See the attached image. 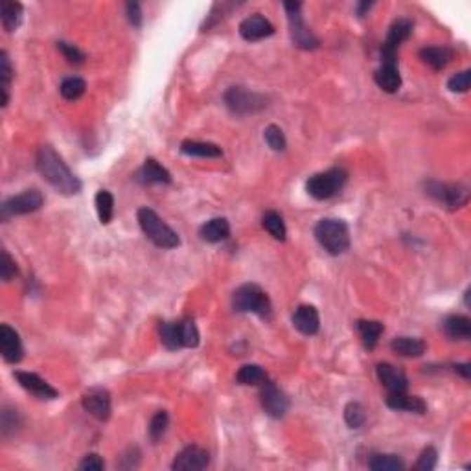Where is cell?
<instances>
[{
  "label": "cell",
  "mask_w": 471,
  "mask_h": 471,
  "mask_svg": "<svg viewBox=\"0 0 471 471\" xmlns=\"http://www.w3.org/2000/svg\"><path fill=\"white\" fill-rule=\"evenodd\" d=\"M0 352H2L4 361L13 364L22 361V357H25L22 340H20L19 333L10 324L0 326Z\"/></svg>",
  "instance_id": "5bb4252c"
},
{
  "label": "cell",
  "mask_w": 471,
  "mask_h": 471,
  "mask_svg": "<svg viewBox=\"0 0 471 471\" xmlns=\"http://www.w3.org/2000/svg\"><path fill=\"white\" fill-rule=\"evenodd\" d=\"M232 307L238 313H254V315L265 317L271 311V300L260 286L243 284L234 291Z\"/></svg>",
  "instance_id": "277c9868"
},
{
  "label": "cell",
  "mask_w": 471,
  "mask_h": 471,
  "mask_svg": "<svg viewBox=\"0 0 471 471\" xmlns=\"http://www.w3.org/2000/svg\"><path fill=\"white\" fill-rule=\"evenodd\" d=\"M0 274H2V280L4 282H10L17 277V265H15L13 258L10 256L8 251H2V262H0Z\"/></svg>",
  "instance_id": "b9f144b4"
},
{
  "label": "cell",
  "mask_w": 471,
  "mask_h": 471,
  "mask_svg": "<svg viewBox=\"0 0 471 471\" xmlns=\"http://www.w3.org/2000/svg\"><path fill=\"white\" fill-rule=\"evenodd\" d=\"M126 11H127V20H129L135 28H140L142 26L140 4H138V2H127Z\"/></svg>",
  "instance_id": "f6af8a7d"
},
{
  "label": "cell",
  "mask_w": 471,
  "mask_h": 471,
  "mask_svg": "<svg viewBox=\"0 0 471 471\" xmlns=\"http://www.w3.org/2000/svg\"><path fill=\"white\" fill-rule=\"evenodd\" d=\"M420 59L434 70H442L453 59V50L449 46H425L420 50Z\"/></svg>",
  "instance_id": "484cf974"
},
{
  "label": "cell",
  "mask_w": 471,
  "mask_h": 471,
  "mask_svg": "<svg viewBox=\"0 0 471 471\" xmlns=\"http://www.w3.org/2000/svg\"><path fill=\"white\" fill-rule=\"evenodd\" d=\"M374 81L381 91H385V93L389 94L398 93L399 87H402V76H399L398 67H396V65L383 63L378 70H376Z\"/></svg>",
  "instance_id": "44dd1931"
},
{
  "label": "cell",
  "mask_w": 471,
  "mask_h": 471,
  "mask_svg": "<svg viewBox=\"0 0 471 471\" xmlns=\"http://www.w3.org/2000/svg\"><path fill=\"white\" fill-rule=\"evenodd\" d=\"M199 236L206 243H219L230 236V223L225 218H214L201 225Z\"/></svg>",
  "instance_id": "7402d4cb"
},
{
  "label": "cell",
  "mask_w": 471,
  "mask_h": 471,
  "mask_svg": "<svg viewBox=\"0 0 471 471\" xmlns=\"http://www.w3.org/2000/svg\"><path fill=\"white\" fill-rule=\"evenodd\" d=\"M293 326L304 336H317L321 330V317L313 306H298L293 313Z\"/></svg>",
  "instance_id": "ac0fdd59"
},
{
  "label": "cell",
  "mask_w": 471,
  "mask_h": 471,
  "mask_svg": "<svg viewBox=\"0 0 471 471\" xmlns=\"http://www.w3.org/2000/svg\"><path fill=\"white\" fill-rule=\"evenodd\" d=\"M372 6H374L372 2H361V4H357V15H359V17H364V13H366Z\"/></svg>",
  "instance_id": "7dc6e473"
},
{
  "label": "cell",
  "mask_w": 471,
  "mask_h": 471,
  "mask_svg": "<svg viewBox=\"0 0 471 471\" xmlns=\"http://www.w3.org/2000/svg\"><path fill=\"white\" fill-rule=\"evenodd\" d=\"M161 340L168 350H179L185 348L183 343V326L179 322H162L161 324Z\"/></svg>",
  "instance_id": "4316f807"
},
{
  "label": "cell",
  "mask_w": 471,
  "mask_h": 471,
  "mask_svg": "<svg viewBox=\"0 0 471 471\" xmlns=\"http://www.w3.org/2000/svg\"><path fill=\"white\" fill-rule=\"evenodd\" d=\"M85 91H87V83H85V79L78 78V76L63 79L61 87H59L61 96H63L65 100H68V102H76V100H79V98L85 94Z\"/></svg>",
  "instance_id": "836d02e7"
},
{
  "label": "cell",
  "mask_w": 471,
  "mask_h": 471,
  "mask_svg": "<svg viewBox=\"0 0 471 471\" xmlns=\"http://www.w3.org/2000/svg\"><path fill=\"white\" fill-rule=\"evenodd\" d=\"M135 180L140 185H170L171 175L155 159H146L140 170L135 173Z\"/></svg>",
  "instance_id": "d6986e66"
},
{
  "label": "cell",
  "mask_w": 471,
  "mask_h": 471,
  "mask_svg": "<svg viewBox=\"0 0 471 471\" xmlns=\"http://www.w3.org/2000/svg\"><path fill=\"white\" fill-rule=\"evenodd\" d=\"M262 225H263V229L267 230L272 238L278 239V241H286V236H287L286 223H284L282 215L278 214V212H272V210L271 212H265V215H263V219H262Z\"/></svg>",
  "instance_id": "d6a6232c"
},
{
  "label": "cell",
  "mask_w": 471,
  "mask_h": 471,
  "mask_svg": "<svg viewBox=\"0 0 471 471\" xmlns=\"http://www.w3.org/2000/svg\"><path fill=\"white\" fill-rule=\"evenodd\" d=\"M168 423H170V416L166 411H159L155 416L151 418L150 422V437L153 442H159L162 437H164L166 429H168Z\"/></svg>",
  "instance_id": "8d00e7d4"
},
{
  "label": "cell",
  "mask_w": 471,
  "mask_h": 471,
  "mask_svg": "<svg viewBox=\"0 0 471 471\" xmlns=\"http://www.w3.org/2000/svg\"><path fill=\"white\" fill-rule=\"evenodd\" d=\"M35 166L43 179L59 194L76 195L81 192V180L74 175L65 161L50 146H43L37 151Z\"/></svg>",
  "instance_id": "6da1fadb"
},
{
  "label": "cell",
  "mask_w": 471,
  "mask_h": 471,
  "mask_svg": "<svg viewBox=\"0 0 471 471\" xmlns=\"http://www.w3.org/2000/svg\"><path fill=\"white\" fill-rule=\"evenodd\" d=\"M0 19H2V26H4L6 32H13V29L19 28L20 19H22V6L19 2H13V0H4Z\"/></svg>",
  "instance_id": "4dcf8cb0"
},
{
  "label": "cell",
  "mask_w": 471,
  "mask_h": 471,
  "mask_svg": "<svg viewBox=\"0 0 471 471\" xmlns=\"http://www.w3.org/2000/svg\"><path fill=\"white\" fill-rule=\"evenodd\" d=\"M44 204V197L37 188L25 190L22 194L13 195L10 199H6L0 206V219L8 221L13 215H25L37 212Z\"/></svg>",
  "instance_id": "52a82bcc"
},
{
  "label": "cell",
  "mask_w": 471,
  "mask_h": 471,
  "mask_svg": "<svg viewBox=\"0 0 471 471\" xmlns=\"http://www.w3.org/2000/svg\"><path fill=\"white\" fill-rule=\"evenodd\" d=\"M470 83H471V72L470 70H462V72L455 74L451 78L447 79V88L451 93H467L470 91Z\"/></svg>",
  "instance_id": "f35d334b"
},
{
  "label": "cell",
  "mask_w": 471,
  "mask_h": 471,
  "mask_svg": "<svg viewBox=\"0 0 471 471\" xmlns=\"http://www.w3.org/2000/svg\"><path fill=\"white\" fill-rule=\"evenodd\" d=\"M376 374H378L379 383L383 385L385 389L390 392H405L407 390V376L404 370L396 369L390 363H379L376 366Z\"/></svg>",
  "instance_id": "e0dca14e"
},
{
  "label": "cell",
  "mask_w": 471,
  "mask_h": 471,
  "mask_svg": "<svg viewBox=\"0 0 471 471\" xmlns=\"http://www.w3.org/2000/svg\"><path fill=\"white\" fill-rule=\"evenodd\" d=\"M136 218H138L142 232L146 234V238L159 248H175L180 245L179 234L171 229L170 225H166L155 210L144 206L138 210Z\"/></svg>",
  "instance_id": "7a4b0ae2"
},
{
  "label": "cell",
  "mask_w": 471,
  "mask_h": 471,
  "mask_svg": "<svg viewBox=\"0 0 471 471\" xmlns=\"http://www.w3.org/2000/svg\"><path fill=\"white\" fill-rule=\"evenodd\" d=\"M94 204H96L98 218L100 223L109 225L111 223L112 215H114V197L109 190H98L96 197H94Z\"/></svg>",
  "instance_id": "f546056e"
},
{
  "label": "cell",
  "mask_w": 471,
  "mask_h": 471,
  "mask_svg": "<svg viewBox=\"0 0 471 471\" xmlns=\"http://www.w3.org/2000/svg\"><path fill=\"white\" fill-rule=\"evenodd\" d=\"M17 411H11V409H4V413H2V434L8 437L11 431H15L17 427Z\"/></svg>",
  "instance_id": "ee69618b"
},
{
  "label": "cell",
  "mask_w": 471,
  "mask_h": 471,
  "mask_svg": "<svg viewBox=\"0 0 471 471\" xmlns=\"http://www.w3.org/2000/svg\"><path fill=\"white\" fill-rule=\"evenodd\" d=\"M78 467L83 471H102L103 467H105V462H103V458L100 457V455L91 453L87 457H83V460L79 462Z\"/></svg>",
  "instance_id": "7bdbcfd3"
},
{
  "label": "cell",
  "mask_w": 471,
  "mask_h": 471,
  "mask_svg": "<svg viewBox=\"0 0 471 471\" xmlns=\"http://www.w3.org/2000/svg\"><path fill=\"white\" fill-rule=\"evenodd\" d=\"M58 48L61 50V54H63L65 58L68 59V63L81 65L83 61H85V54H83V52L78 48V46H74V44L65 43V41H59Z\"/></svg>",
  "instance_id": "60d3db41"
},
{
  "label": "cell",
  "mask_w": 471,
  "mask_h": 471,
  "mask_svg": "<svg viewBox=\"0 0 471 471\" xmlns=\"http://www.w3.org/2000/svg\"><path fill=\"white\" fill-rule=\"evenodd\" d=\"M225 103L236 114H254V112L262 111L267 103L262 94H256L253 91H247L245 87H230L225 93Z\"/></svg>",
  "instance_id": "ba28073f"
},
{
  "label": "cell",
  "mask_w": 471,
  "mask_h": 471,
  "mask_svg": "<svg viewBox=\"0 0 471 471\" xmlns=\"http://www.w3.org/2000/svg\"><path fill=\"white\" fill-rule=\"evenodd\" d=\"M444 333L451 340H467L471 339V321L464 315L447 317L442 324Z\"/></svg>",
  "instance_id": "d4e9b609"
},
{
  "label": "cell",
  "mask_w": 471,
  "mask_h": 471,
  "mask_svg": "<svg viewBox=\"0 0 471 471\" xmlns=\"http://www.w3.org/2000/svg\"><path fill=\"white\" fill-rule=\"evenodd\" d=\"M355 328L359 331L364 346L370 348V350L378 345L379 337H381V333H383L385 330V326L378 321H357L355 322Z\"/></svg>",
  "instance_id": "83f0119b"
},
{
  "label": "cell",
  "mask_w": 471,
  "mask_h": 471,
  "mask_svg": "<svg viewBox=\"0 0 471 471\" xmlns=\"http://www.w3.org/2000/svg\"><path fill=\"white\" fill-rule=\"evenodd\" d=\"M348 180V173L343 168H331L322 173L310 177L306 183V192L317 201L330 199L343 190Z\"/></svg>",
  "instance_id": "5b68a950"
},
{
  "label": "cell",
  "mask_w": 471,
  "mask_h": 471,
  "mask_svg": "<svg viewBox=\"0 0 471 471\" xmlns=\"http://www.w3.org/2000/svg\"><path fill=\"white\" fill-rule=\"evenodd\" d=\"M180 153L188 157H201V159H219L223 157V150L218 144L199 140H185L180 144Z\"/></svg>",
  "instance_id": "603a6c76"
},
{
  "label": "cell",
  "mask_w": 471,
  "mask_h": 471,
  "mask_svg": "<svg viewBox=\"0 0 471 471\" xmlns=\"http://www.w3.org/2000/svg\"><path fill=\"white\" fill-rule=\"evenodd\" d=\"M272 34H274V26L260 13L251 15L247 19H243L241 25H239V35L245 41H248V43L262 41L265 37H271Z\"/></svg>",
  "instance_id": "9a60e30c"
},
{
  "label": "cell",
  "mask_w": 471,
  "mask_h": 471,
  "mask_svg": "<svg viewBox=\"0 0 471 471\" xmlns=\"http://www.w3.org/2000/svg\"><path fill=\"white\" fill-rule=\"evenodd\" d=\"M210 464V455L199 446H188L179 453L171 464L175 471H201Z\"/></svg>",
  "instance_id": "4fadbf2b"
},
{
  "label": "cell",
  "mask_w": 471,
  "mask_h": 471,
  "mask_svg": "<svg viewBox=\"0 0 471 471\" xmlns=\"http://www.w3.org/2000/svg\"><path fill=\"white\" fill-rule=\"evenodd\" d=\"M390 348L394 354L402 355V357H420L425 354L427 345L418 337H396L390 343Z\"/></svg>",
  "instance_id": "cb8c5ba5"
},
{
  "label": "cell",
  "mask_w": 471,
  "mask_h": 471,
  "mask_svg": "<svg viewBox=\"0 0 471 471\" xmlns=\"http://www.w3.org/2000/svg\"><path fill=\"white\" fill-rule=\"evenodd\" d=\"M437 460H438V453L434 447H425L422 453H420V457H418V462L414 464V470L420 471H431L437 467Z\"/></svg>",
  "instance_id": "ab89813d"
},
{
  "label": "cell",
  "mask_w": 471,
  "mask_h": 471,
  "mask_svg": "<svg viewBox=\"0 0 471 471\" xmlns=\"http://www.w3.org/2000/svg\"><path fill=\"white\" fill-rule=\"evenodd\" d=\"M83 409L100 422H107L111 418V394L105 389H91L83 394Z\"/></svg>",
  "instance_id": "7c38bea8"
},
{
  "label": "cell",
  "mask_w": 471,
  "mask_h": 471,
  "mask_svg": "<svg viewBox=\"0 0 471 471\" xmlns=\"http://www.w3.org/2000/svg\"><path fill=\"white\" fill-rule=\"evenodd\" d=\"M455 372H458V374H460L464 379H470V376H471V366H470V363L455 364Z\"/></svg>",
  "instance_id": "bcb514c9"
},
{
  "label": "cell",
  "mask_w": 471,
  "mask_h": 471,
  "mask_svg": "<svg viewBox=\"0 0 471 471\" xmlns=\"http://www.w3.org/2000/svg\"><path fill=\"white\" fill-rule=\"evenodd\" d=\"M411 34H413V22L411 20H394V25L389 29V35H387V39L383 43V48H381V61L389 65H396V54H398L399 44L407 41Z\"/></svg>",
  "instance_id": "30bf717a"
},
{
  "label": "cell",
  "mask_w": 471,
  "mask_h": 471,
  "mask_svg": "<svg viewBox=\"0 0 471 471\" xmlns=\"http://www.w3.org/2000/svg\"><path fill=\"white\" fill-rule=\"evenodd\" d=\"M15 378L19 381V385L29 394H34L35 398L39 399H55L59 396L58 390L50 383H46L43 378H39L34 372H15Z\"/></svg>",
  "instance_id": "2e32d148"
},
{
  "label": "cell",
  "mask_w": 471,
  "mask_h": 471,
  "mask_svg": "<svg viewBox=\"0 0 471 471\" xmlns=\"http://www.w3.org/2000/svg\"><path fill=\"white\" fill-rule=\"evenodd\" d=\"M366 420V413H364L363 405L357 402H350L345 407V422L350 429H359Z\"/></svg>",
  "instance_id": "d590c367"
},
{
  "label": "cell",
  "mask_w": 471,
  "mask_h": 471,
  "mask_svg": "<svg viewBox=\"0 0 471 471\" xmlns=\"http://www.w3.org/2000/svg\"><path fill=\"white\" fill-rule=\"evenodd\" d=\"M370 470L374 471H402L405 470L404 460L396 455H372L369 462Z\"/></svg>",
  "instance_id": "e575fe53"
},
{
  "label": "cell",
  "mask_w": 471,
  "mask_h": 471,
  "mask_svg": "<svg viewBox=\"0 0 471 471\" xmlns=\"http://www.w3.org/2000/svg\"><path fill=\"white\" fill-rule=\"evenodd\" d=\"M236 381L239 385H263L267 381V374L260 364H245L238 370Z\"/></svg>",
  "instance_id": "1f68e13d"
},
{
  "label": "cell",
  "mask_w": 471,
  "mask_h": 471,
  "mask_svg": "<svg viewBox=\"0 0 471 471\" xmlns=\"http://www.w3.org/2000/svg\"><path fill=\"white\" fill-rule=\"evenodd\" d=\"M425 194L431 195L438 203L446 204L447 208H460L467 203L470 192L462 185H446V183H434L429 180L425 185Z\"/></svg>",
  "instance_id": "9c48e42d"
},
{
  "label": "cell",
  "mask_w": 471,
  "mask_h": 471,
  "mask_svg": "<svg viewBox=\"0 0 471 471\" xmlns=\"http://www.w3.org/2000/svg\"><path fill=\"white\" fill-rule=\"evenodd\" d=\"M284 10L287 13V20H289V34L295 43V46L302 50H313L319 46V39H317L313 32L306 26L304 19H302V4L300 2H284Z\"/></svg>",
  "instance_id": "8992f818"
},
{
  "label": "cell",
  "mask_w": 471,
  "mask_h": 471,
  "mask_svg": "<svg viewBox=\"0 0 471 471\" xmlns=\"http://www.w3.org/2000/svg\"><path fill=\"white\" fill-rule=\"evenodd\" d=\"M387 405L394 411H405V413L423 414L427 411V405L418 396H409L407 392H390L387 396Z\"/></svg>",
  "instance_id": "ffe728a7"
},
{
  "label": "cell",
  "mask_w": 471,
  "mask_h": 471,
  "mask_svg": "<svg viewBox=\"0 0 471 471\" xmlns=\"http://www.w3.org/2000/svg\"><path fill=\"white\" fill-rule=\"evenodd\" d=\"M263 138L267 142V146L271 147L272 151H284L287 146L286 135L278 126H267L265 127V131H263Z\"/></svg>",
  "instance_id": "74e56055"
},
{
  "label": "cell",
  "mask_w": 471,
  "mask_h": 471,
  "mask_svg": "<svg viewBox=\"0 0 471 471\" xmlns=\"http://www.w3.org/2000/svg\"><path fill=\"white\" fill-rule=\"evenodd\" d=\"M260 402H262L263 411L272 418H282L289 409V399L286 394L278 389L277 385L271 381H265L260 390Z\"/></svg>",
  "instance_id": "8fae6325"
},
{
  "label": "cell",
  "mask_w": 471,
  "mask_h": 471,
  "mask_svg": "<svg viewBox=\"0 0 471 471\" xmlns=\"http://www.w3.org/2000/svg\"><path fill=\"white\" fill-rule=\"evenodd\" d=\"M11 78H13V68H11V61L8 58V52H0V103L2 107L8 105L10 102V87Z\"/></svg>",
  "instance_id": "f1b7e54d"
},
{
  "label": "cell",
  "mask_w": 471,
  "mask_h": 471,
  "mask_svg": "<svg viewBox=\"0 0 471 471\" xmlns=\"http://www.w3.org/2000/svg\"><path fill=\"white\" fill-rule=\"evenodd\" d=\"M313 232L321 247L333 256H339L350 248V230L340 219H321Z\"/></svg>",
  "instance_id": "3957f363"
}]
</instances>
